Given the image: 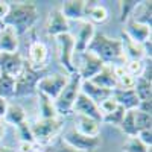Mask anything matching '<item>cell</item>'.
Wrapping results in <instances>:
<instances>
[{
	"mask_svg": "<svg viewBox=\"0 0 152 152\" xmlns=\"http://www.w3.org/2000/svg\"><path fill=\"white\" fill-rule=\"evenodd\" d=\"M88 52L94 53L105 66H123L126 59L123 56V49L120 38H110L102 32H96L87 47Z\"/></svg>",
	"mask_w": 152,
	"mask_h": 152,
	"instance_id": "6da1fadb",
	"label": "cell"
},
{
	"mask_svg": "<svg viewBox=\"0 0 152 152\" xmlns=\"http://www.w3.org/2000/svg\"><path fill=\"white\" fill-rule=\"evenodd\" d=\"M38 20V8L32 2H17L9 3V12L3 18V26L12 28L17 35L26 34Z\"/></svg>",
	"mask_w": 152,
	"mask_h": 152,
	"instance_id": "7a4b0ae2",
	"label": "cell"
},
{
	"mask_svg": "<svg viewBox=\"0 0 152 152\" xmlns=\"http://www.w3.org/2000/svg\"><path fill=\"white\" fill-rule=\"evenodd\" d=\"M81 82H82V79L78 73H73V75L69 76V81H67L66 87L62 88L59 96L53 100V107H55L58 117L69 116L72 113L73 104H75L76 97H78V94L81 91Z\"/></svg>",
	"mask_w": 152,
	"mask_h": 152,
	"instance_id": "3957f363",
	"label": "cell"
},
{
	"mask_svg": "<svg viewBox=\"0 0 152 152\" xmlns=\"http://www.w3.org/2000/svg\"><path fill=\"white\" fill-rule=\"evenodd\" d=\"M62 129V120L56 119H38L31 123V131L34 135L35 145L38 146H49L53 138Z\"/></svg>",
	"mask_w": 152,
	"mask_h": 152,
	"instance_id": "277c9868",
	"label": "cell"
},
{
	"mask_svg": "<svg viewBox=\"0 0 152 152\" xmlns=\"http://www.w3.org/2000/svg\"><path fill=\"white\" fill-rule=\"evenodd\" d=\"M56 44H58V56H59V62L64 67L66 75H73L76 73V67H75V37L69 32V34H62L59 37L55 38Z\"/></svg>",
	"mask_w": 152,
	"mask_h": 152,
	"instance_id": "5b68a950",
	"label": "cell"
},
{
	"mask_svg": "<svg viewBox=\"0 0 152 152\" xmlns=\"http://www.w3.org/2000/svg\"><path fill=\"white\" fill-rule=\"evenodd\" d=\"M67 81H69V75L66 73H50L41 76V79L37 84V93H41L49 99L55 100L62 91V88L66 87Z\"/></svg>",
	"mask_w": 152,
	"mask_h": 152,
	"instance_id": "8992f818",
	"label": "cell"
},
{
	"mask_svg": "<svg viewBox=\"0 0 152 152\" xmlns=\"http://www.w3.org/2000/svg\"><path fill=\"white\" fill-rule=\"evenodd\" d=\"M61 140L64 142L67 146L75 149L76 152H93L100 146V138L99 137H87L75 131L73 128L67 129L62 134Z\"/></svg>",
	"mask_w": 152,
	"mask_h": 152,
	"instance_id": "52a82bcc",
	"label": "cell"
},
{
	"mask_svg": "<svg viewBox=\"0 0 152 152\" xmlns=\"http://www.w3.org/2000/svg\"><path fill=\"white\" fill-rule=\"evenodd\" d=\"M41 79V72H37L31 69L26 62L23 73L15 79V91L14 97H21V96H29L37 93V84Z\"/></svg>",
	"mask_w": 152,
	"mask_h": 152,
	"instance_id": "ba28073f",
	"label": "cell"
},
{
	"mask_svg": "<svg viewBox=\"0 0 152 152\" xmlns=\"http://www.w3.org/2000/svg\"><path fill=\"white\" fill-rule=\"evenodd\" d=\"M78 56H79V64L76 66V73L81 76L82 81H91L105 66L94 53L88 52V50H85L84 53Z\"/></svg>",
	"mask_w": 152,
	"mask_h": 152,
	"instance_id": "9c48e42d",
	"label": "cell"
},
{
	"mask_svg": "<svg viewBox=\"0 0 152 152\" xmlns=\"http://www.w3.org/2000/svg\"><path fill=\"white\" fill-rule=\"evenodd\" d=\"M26 67V59L20 52L0 53V73L17 79Z\"/></svg>",
	"mask_w": 152,
	"mask_h": 152,
	"instance_id": "30bf717a",
	"label": "cell"
},
{
	"mask_svg": "<svg viewBox=\"0 0 152 152\" xmlns=\"http://www.w3.org/2000/svg\"><path fill=\"white\" fill-rule=\"evenodd\" d=\"M47 56H49L47 46L40 40H35L29 44V59L26 62L31 69L37 72H43L47 62Z\"/></svg>",
	"mask_w": 152,
	"mask_h": 152,
	"instance_id": "8fae6325",
	"label": "cell"
},
{
	"mask_svg": "<svg viewBox=\"0 0 152 152\" xmlns=\"http://www.w3.org/2000/svg\"><path fill=\"white\" fill-rule=\"evenodd\" d=\"M72 113H76V116H85V117H90L93 120L102 122V114L99 111V107L91 99H88L85 94H82L81 91L73 104Z\"/></svg>",
	"mask_w": 152,
	"mask_h": 152,
	"instance_id": "7c38bea8",
	"label": "cell"
},
{
	"mask_svg": "<svg viewBox=\"0 0 152 152\" xmlns=\"http://www.w3.org/2000/svg\"><path fill=\"white\" fill-rule=\"evenodd\" d=\"M46 32L49 37L56 38L62 34H69L70 32V26H69V20L62 15V12L55 8L50 11L47 23H46Z\"/></svg>",
	"mask_w": 152,
	"mask_h": 152,
	"instance_id": "4fadbf2b",
	"label": "cell"
},
{
	"mask_svg": "<svg viewBox=\"0 0 152 152\" xmlns=\"http://www.w3.org/2000/svg\"><path fill=\"white\" fill-rule=\"evenodd\" d=\"M122 34H125L134 43L145 44L146 41L151 40V26H146V24H142V23H137V21H134V20L129 18V20L125 21V28H123Z\"/></svg>",
	"mask_w": 152,
	"mask_h": 152,
	"instance_id": "5bb4252c",
	"label": "cell"
},
{
	"mask_svg": "<svg viewBox=\"0 0 152 152\" xmlns=\"http://www.w3.org/2000/svg\"><path fill=\"white\" fill-rule=\"evenodd\" d=\"M94 34H96L94 24H91L88 20L82 21L79 24L78 34H76V37H75V56L85 52L88 44H90V41H91V38L94 37Z\"/></svg>",
	"mask_w": 152,
	"mask_h": 152,
	"instance_id": "9a60e30c",
	"label": "cell"
},
{
	"mask_svg": "<svg viewBox=\"0 0 152 152\" xmlns=\"http://www.w3.org/2000/svg\"><path fill=\"white\" fill-rule=\"evenodd\" d=\"M120 41H122V49H123V56L126 61H145V59H148L143 44L134 43L125 34H122Z\"/></svg>",
	"mask_w": 152,
	"mask_h": 152,
	"instance_id": "2e32d148",
	"label": "cell"
},
{
	"mask_svg": "<svg viewBox=\"0 0 152 152\" xmlns=\"http://www.w3.org/2000/svg\"><path fill=\"white\" fill-rule=\"evenodd\" d=\"M111 97L116 100V104L119 107H122L125 111L129 110H137L140 100L135 96L134 90H120V88H116V90L111 91Z\"/></svg>",
	"mask_w": 152,
	"mask_h": 152,
	"instance_id": "e0dca14e",
	"label": "cell"
},
{
	"mask_svg": "<svg viewBox=\"0 0 152 152\" xmlns=\"http://www.w3.org/2000/svg\"><path fill=\"white\" fill-rule=\"evenodd\" d=\"M59 11L67 20H82L85 17L87 2H84V0H67L62 3Z\"/></svg>",
	"mask_w": 152,
	"mask_h": 152,
	"instance_id": "ac0fdd59",
	"label": "cell"
},
{
	"mask_svg": "<svg viewBox=\"0 0 152 152\" xmlns=\"http://www.w3.org/2000/svg\"><path fill=\"white\" fill-rule=\"evenodd\" d=\"M73 129L78 131L82 135H87V137H99V134H100V122L93 120L90 117H85V116H76Z\"/></svg>",
	"mask_w": 152,
	"mask_h": 152,
	"instance_id": "d6986e66",
	"label": "cell"
},
{
	"mask_svg": "<svg viewBox=\"0 0 152 152\" xmlns=\"http://www.w3.org/2000/svg\"><path fill=\"white\" fill-rule=\"evenodd\" d=\"M14 52H18V35L12 28L5 26L0 32V53Z\"/></svg>",
	"mask_w": 152,
	"mask_h": 152,
	"instance_id": "ffe728a7",
	"label": "cell"
},
{
	"mask_svg": "<svg viewBox=\"0 0 152 152\" xmlns=\"http://www.w3.org/2000/svg\"><path fill=\"white\" fill-rule=\"evenodd\" d=\"M91 82L94 85L100 87V88L110 90V91H113V90L117 88V79H116V75H114L111 66H104V69L91 79Z\"/></svg>",
	"mask_w": 152,
	"mask_h": 152,
	"instance_id": "44dd1931",
	"label": "cell"
},
{
	"mask_svg": "<svg viewBox=\"0 0 152 152\" xmlns=\"http://www.w3.org/2000/svg\"><path fill=\"white\" fill-rule=\"evenodd\" d=\"M81 93L85 94L88 99H91L96 105H99L102 100H105L111 96L110 90H105V88H100V87L94 85L91 81H82L81 82Z\"/></svg>",
	"mask_w": 152,
	"mask_h": 152,
	"instance_id": "7402d4cb",
	"label": "cell"
},
{
	"mask_svg": "<svg viewBox=\"0 0 152 152\" xmlns=\"http://www.w3.org/2000/svg\"><path fill=\"white\" fill-rule=\"evenodd\" d=\"M129 18L137 23L151 26L152 24V3L151 2H137Z\"/></svg>",
	"mask_w": 152,
	"mask_h": 152,
	"instance_id": "603a6c76",
	"label": "cell"
},
{
	"mask_svg": "<svg viewBox=\"0 0 152 152\" xmlns=\"http://www.w3.org/2000/svg\"><path fill=\"white\" fill-rule=\"evenodd\" d=\"M5 122L12 125V126H20L21 123L28 122L26 119V111L24 108L20 105V104H8V108H6V114H5Z\"/></svg>",
	"mask_w": 152,
	"mask_h": 152,
	"instance_id": "cb8c5ba5",
	"label": "cell"
},
{
	"mask_svg": "<svg viewBox=\"0 0 152 152\" xmlns=\"http://www.w3.org/2000/svg\"><path fill=\"white\" fill-rule=\"evenodd\" d=\"M37 94H38V116H40L38 119H56L58 114L53 107V100L41 93Z\"/></svg>",
	"mask_w": 152,
	"mask_h": 152,
	"instance_id": "d4e9b609",
	"label": "cell"
},
{
	"mask_svg": "<svg viewBox=\"0 0 152 152\" xmlns=\"http://www.w3.org/2000/svg\"><path fill=\"white\" fill-rule=\"evenodd\" d=\"M85 14L88 15V18H90L91 24H104L110 18L108 9L104 5H88V2H87Z\"/></svg>",
	"mask_w": 152,
	"mask_h": 152,
	"instance_id": "484cf974",
	"label": "cell"
},
{
	"mask_svg": "<svg viewBox=\"0 0 152 152\" xmlns=\"http://www.w3.org/2000/svg\"><path fill=\"white\" fill-rule=\"evenodd\" d=\"M135 110H129V111H125V116H123V120L120 123L119 128L122 129V132L131 138V137H137L138 131H137V126H135Z\"/></svg>",
	"mask_w": 152,
	"mask_h": 152,
	"instance_id": "4316f807",
	"label": "cell"
},
{
	"mask_svg": "<svg viewBox=\"0 0 152 152\" xmlns=\"http://www.w3.org/2000/svg\"><path fill=\"white\" fill-rule=\"evenodd\" d=\"M134 93L140 102L142 100H151L152 99V82L143 78H137L135 85H134Z\"/></svg>",
	"mask_w": 152,
	"mask_h": 152,
	"instance_id": "83f0119b",
	"label": "cell"
},
{
	"mask_svg": "<svg viewBox=\"0 0 152 152\" xmlns=\"http://www.w3.org/2000/svg\"><path fill=\"white\" fill-rule=\"evenodd\" d=\"M14 91H15V79L8 75L0 73V97L8 100L9 97H14Z\"/></svg>",
	"mask_w": 152,
	"mask_h": 152,
	"instance_id": "f1b7e54d",
	"label": "cell"
},
{
	"mask_svg": "<svg viewBox=\"0 0 152 152\" xmlns=\"http://www.w3.org/2000/svg\"><path fill=\"white\" fill-rule=\"evenodd\" d=\"M151 149L145 146L137 137L126 138L125 143L122 145V152H149Z\"/></svg>",
	"mask_w": 152,
	"mask_h": 152,
	"instance_id": "f546056e",
	"label": "cell"
},
{
	"mask_svg": "<svg viewBox=\"0 0 152 152\" xmlns=\"http://www.w3.org/2000/svg\"><path fill=\"white\" fill-rule=\"evenodd\" d=\"M123 116H125V110L122 107H117L113 113L102 116V122L100 123H105V125H110V126H120Z\"/></svg>",
	"mask_w": 152,
	"mask_h": 152,
	"instance_id": "4dcf8cb0",
	"label": "cell"
},
{
	"mask_svg": "<svg viewBox=\"0 0 152 152\" xmlns=\"http://www.w3.org/2000/svg\"><path fill=\"white\" fill-rule=\"evenodd\" d=\"M135 126H137V131H143V129H151L152 126V116L146 113H142L135 110Z\"/></svg>",
	"mask_w": 152,
	"mask_h": 152,
	"instance_id": "1f68e13d",
	"label": "cell"
},
{
	"mask_svg": "<svg viewBox=\"0 0 152 152\" xmlns=\"http://www.w3.org/2000/svg\"><path fill=\"white\" fill-rule=\"evenodd\" d=\"M145 61H126L123 64L125 70L131 76H134V78H140L142 73H143V69H145Z\"/></svg>",
	"mask_w": 152,
	"mask_h": 152,
	"instance_id": "d6a6232c",
	"label": "cell"
},
{
	"mask_svg": "<svg viewBox=\"0 0 152 152\" xmlns=\"http://www.w3.org/2000/svg\"><path fill=\"white\" fill-rule=\"evenodd\" d=\"M17 131H18V137H20V142H28V143H35L34 140V135L31 131V123L24 122L20 126H17Z\"/></svg>",
	"mask_w": 152,
	"mask_h": 152,
	"instance_id": "836d02e7",
	"label": "cell"
},
{
	"mask_svg": "<svg viewBox=\"0 0 152 152\" xmlns=\"http://www.w3.org/2000/svg\"><path fill=\"white\" fill-rule=\"evenodd\" d=\"M135 5H137V2H119V6H120V21L122 23H125L126 20H129Z\"/></svg>",
	"mask_w": 152,
	"mask_h": 152,
	"instance_id": "e575fe53",
	"label": "cell"
},
{
	"mask_svg": "<svg viewBox=\"0 0 152 152\" xmlns=\"http://www.w3.org/2000/svg\"><path fill=\"white\" fill-rule=\"evenodd\" d=\"M97 107H99V111H100V114H102V116H105V114H110V113H113V111L116 110L119 105L116 104V100H114V99L110 96L108 99L102 100V102H100Z\"/></svg>",
	"mask_w": 152,
	"mask_h": 152,
	"instance_id": "d590c367",
	"label": "cell"
},
{
	"mask_svg": "<svg viewBox=\"0 0 152 152\" xmlns=\"http://www.w3.org/2000/svg\"><path fill=\"white\" fill-rule=\"evenodd\" d=\"M41 152H76L75 149H72L70 146H67L64 142H58L56 145H49L44 149H41Z\"/></svg>",
	"mask_w": 152,
	"mask_h": 152,
	"instance_id": "8d00e7d4",
	"label": "cell"
},
{
	"mask_svg": "<svg viewBox=\"0 0 152 152\" xmlns=\"http://www.w3.org/2000/svg\"><path fill=\"white\" fill-rule=\"evenodd\" d=\"M137 138L140 140L145 146H148L151 149L152 146V129H143V131H138Z\"/></svg>",
	"mask_w": 152,
	"mask_h": 152,
	"instance_id": "74e56055",
	"label": "cell"
},
{
	"mask_svg": "<svg viewBox=\"0 0 152 152\" xmlns=\"http://www.w3.org/2000/svg\"><path fill=\"white\" fill-rule=\"evenodd\" d=\"M37 149H38V145H35V143L20 142V145H18V152H35Z\"/></svg>",
	"mask_w": 152,
	"mask_h": 152,
	"instance_id": "f35d334b",
	"label": "cell"
},
{
	"mask_svg": "<svg viewBox=\"0 0 152 152\" xmlns=\"http://www.w3.org/2000/svg\"><path fill=\"white\" fill-rule=\"evenodd\" d=\"M137 110L142 111V113H146V114H151V111H152V104H151V100H142V102L138 104Z\"/></svg>",
	"mask_w": 152,
	"mask_h": 152,
	"instance_id": "ab89813d",
	"label": "cell"
},
{
	"mask_svg": "<svg viewBox=\"0 0 152 152\" xmlns=\"http://www.w3.org/2000/svg\"><path fill=\"white\" fill-rule=\"evenodd\" d=\"M8 12H9V2H0V20L2 21L8 15Z\"/></svg>",
	"mask_w": 152,
	"mask_h": 152,
	"instance_id": "60d3db41",
	"label": "cell"
},
{
	"mask_svg": "<svg viewBox=\"0 0 152 152\" xmlns=\"http://www.w3.org/2000/svg\"><path fill=\"white\" fill-rule=\"evenodd\" d=\"M8 100L6 99H2L0 97V119H3L5 117V114H6V108H8Z\"/></svg>",
	"mask_w": 152,
	"mask_h": 152,
	"instance_id": "b9f144b4",
	"label": "cell"
},
{
	"mask_svg": "<svg viewBox=\"0 0 152 152\" xmlns=\"http://www.w3.org/2000/svg\"><path fill=\"white\" fill-rule=\"evenodd\" d=\"M3 135H5V125H3L2 122H0V142H2Z\"/></svg>",
	"mask_w": 152,
	"mask_h": 152,
	"instance_id": "7bdbcfd3",
	"label": "cell"
},
{
	"mask_svg": "<svg viewBox=\"0 0 152 152\" xmlns=\"http://www.w3.org/2000/svg\"><path fill=\"white\" fill-rule=\"evenodd\" d=\"M0 152H15V151H12L9 148H2V151H0Z\"/></svg>",
	"mask_w": 152,
	"mask_h": 152,
	"instance_id": "ee69618b",
	"label": "cell"
},
{
	"mask_svg": "<svg viewBox=\"0 0 152 152\" xmlns=\"http://www.w3.org/2000/svg\"><path fill=\"white\" fill-rule=\"evenodd\" d=\"M3 28H5V26H3V21L0 20V32H2V29H3Z\"/></svg>",
	"mask_w": 152,
	"mask_h": 152,
	"instance_id": "f6af8a7d",
	"label": "cell"
},
{
	"mask_svg": "<svg viewBox=\"0 0 152 152\" xmlns=\"http://www.w3.org/2000/svg\"><path fill=\"white\" fill-rule=\"evenodd\" d=\"M0 151H2V148H0Z\"/></svg>",
	"mask_w": 152,
	"mask_h": 152,
	"instance_id": "bcb514c9",
	"label": "cell"
}]
</instances>
